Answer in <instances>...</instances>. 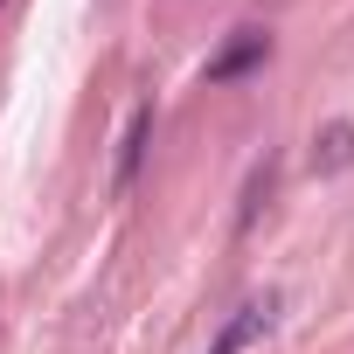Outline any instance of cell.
Segmentation results:
<instances>
[{"instance_id": "3", "label": "cell", "mask_w": 354, "mask_h": 354, "mask_svg": "<svg viewBox=\"0 0 354 354\" xmlns=\"http://www.w3.org/2000/svg\"><path fill=\"white\" fill-rule=\"evenodd\" d=\"M347 160H354V125H347V118H333V125L313 139V167H319V174H340Z\"/></svg>"}, {"instance_id": "4", "label": "cell", "mask_w": 354, "mask_h": 354, "mask_svg": "<svg viewBox=\"0 0 354 354\" xmlns=\"http://www.w3.org/2000/svg\"><path fill=\"white\" fill-rule=\"evenodd\" d=\"M146 139H153V111L139 104V111H132V125H125V146H118V174H111L118 188H132V174H139V153H146Z\"/></svg>"}, {"instance_id": "2", "label": "cell", "mask_w": 354, "mask_h": 354, "mask_svg": "<svg viewBox=\"0 0 354 354\" xmlns=\"http://www.w3.org/2000/svg\"><path fill=\"white\" fill-rule=\"evenodd\" d=\"M271 56V35H257V28H236V42L209 63V84H230V77H243V70H257Z\"/></svg>"}, {"instance_id": "1", "label": "cell", "mask_w": 354, "mask_h": 354, "mask_svg": "<svg viewBox=\"0 0 354 354\" xmlns=\"http://www.w3.org/2000/svg\"><path fill=\"white\" fill-rule=\"evenodd\" d=\"M271 313H278V299H271V292H264V299H250V306H236V313H230V326L216 333V347H209V354H243V347L271 326Z\"/></svg>"}]
</instances>
